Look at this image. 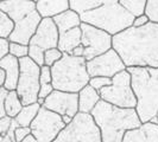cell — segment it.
I'll return each mask as SVG.
<instances>
[{"mask_svg":"<svg viewBox=\"0 0 158 142\" xmlns=\"http://www.w3.org/2000/svg\"><path fill=\"white\" fill-rule=\"evenodd\" d=\"M0 10L16 24L36 11V2L33 0H5L0 4Z\"/></svg>","mask_w":158,"mask_h":142,"instance_id":"obj_15","label":"cell"},{"mask_svg":"<svg viewBox=\"0 0 158 142\" xmlns=\"http://www.w3.org/2000/svg\"><path fill=\"white\" fill-rule=\"evenodd\" d=\"M40 107L42 105L37 102L29 104V105H24L23 109L19 111V114L13 118L16 121V123L18 124V127H30L32 121L37 116Z\"/></svg>","mask_w":158,"mask_h":142,"instance_id":"obj_22","label":"cell"},{"mask_svg":"<svg viewBox=\"0 0 158 142\" xmlns=\"http://www.w3.org/2000/svg\"><path fill=\"white\" fill-rule=\"evenodd\" d=\"M81 37H82V33H81L80 27H75L73 30L60 33L57 49L62 53L71 55V52L77 46L81 45Z\"/></svg>","mask_w":158,"mask_h":142,"instance_id":"obj_19","label":"cell"},{"mask_svg":"<svg viewBox=\"0 0 158 142\" xmlns=\"http://www.w3.org/2000/svg\"><path fill=\"white\" fill-rule=\"evenodd\" d=\"M52 142H101V134L90 114L79 112Z\"/></svg>","mask_w":158,"mask_h":142,"instance_id":"obj_6","label":"cell"},{"mask_svg":"<svg viewBox=\"0 0 158 142\" xmlns=\"http://www.w3.org/2000/svg\"><path fill=\"white\" fill-rule=\"evenodd\" d=\"M112 49L127 68L158 69V24L128 27L112 37Z\"/></svg>","mask_w":158,"mask_h":142,"instance_id":"obj_1","label":"cell"},{"mask_svg":"<svg viewBox=\"0 0 158 142\" xmlns=\"http://www.w3.org/2000/svg\"><path fill=\"white\" fill-rule=\"evenodd\" d=\"M2 1H5V0H0V4H1V2H2Z\"/></svg>","mask_w":158,"mask_h":142,"instance_id":"obj_44","label":"cell"},{"mask_svg":"<svg viewBox=\"0 0 158 142\" xmlns=\"http://www.w3.org/2000/svg\"><path fill=\"white\" fill-rule=\"evenodd\" d=\"M5 78H6L5 71L0 68V88H4V84H5Z\"/></svg>","mask_w":158,"mask_h":142,"instance_id":"obj_40","label":"cell"},{"mask_svg":"<svg viewBox=\"0 0 158 142\" xmlns=\"http://www.w3.org/2000/svg\"><path fill=\"white\" fill-rule=\"evenodd\" d=\"M81 45L83 46V58L90 61L112 49V36L89 24L81 23Z\"/></svg>","mask_w":158,"mask_h":142,"instance_id":"obj_9","label":"cell"},{"mask_svg":"<svg viewBox=\"0 0 158 142\" xmlns=\"http://www.w3.org/2000/svg\"><path fill=\"white\" fill-rule=\"evenodd\" d=\"M123 142H158V124L142 123L139 128L126 132Z\"/></svg>","mask_w":158,"mask_h":142,"instance_id":"obj_16","label":"cell"},{"mask_svg":"<svg viewBox=\"0 0 158 142\" xmlns=\"http://www.w3.org/2000/svg\"><path fill=\"white\" fill-rule=\"evenodd\" d=\"M19 66L20 71L16 91L23 105H29L38 101V93L40 88V66H38L29 57L19 59Z\"/></svg>","mask_w":158,"mask_h":142,"instance_id":"obj_8","label":"cell"},{"mask_svg":"<svg viewBox=\"0 0 158 142\" xmlns=\"http://www.w3.org/2000/svg\"><path fill=\"white\" fill-rule=\"evenodd\" d=\"M29 53V45H23L19 43H11L8 46V55L16 57L17 59H22L24 57H27Z\"/></svg>","mask_w":158,"mask_h":142,"instance_id":"obj_27","label":"cell"},{"mask_svg":"<svg viewBox=\"0 0 158 142\" xmlns=\"http://www.w3.org/2000/svg\"><path fill=\"white\" fill-rule=\"evenodd\" d=\"M101 100L118 108H135L137 98L131 85V76L127 70L111 78V85L99 91Z\"/></svg>","mask_w":158,"mask_h":142,"instance_id":"obj_7","label":"cell"},{"mask_svg":"<svg viewBox=\"0 0 158 142\" xmlns=\"http://www.w3.org/2000/svg\"><path fill=\"white\" fill-rule=\"evenodd\" d=\"M30 134H31L30 127H17L15 129V140H16V142H22Z\"/></svg>","mask_w":158,"mask_h":142,"instance_id":"obj_34","label":"cell"},{"mask_svg":"<svg viewBox=\"0 0 158 142\" xmlns=\"http://www.w3.org/2000/svg\"><path fill=\"white\" fill-rule=\"evenodd\" d=\"M54 23L60 33H63L69 30H73L75 27H80L81 25V17L76 12H74L73 10H67L62 13H60L58 16L52 18Z\"/></svg>","mask_w":158,"mask_h":142,"instance_id":"obj_21","label":"cell"},{"mask_svg":"<svg viewBox=\"0 0 158 142\" xmlns=\"http://www.w3.org/2000/svg\"><path fill=\"white\" fill-rule=\"evenodd\" d=\"M8 46H10L8 39L0 38V61L8 55Z\"/></svg>","mask_w":158,"mask_h":142,"instance_id":"obj_36","label":"cell"},{"mask_svg":"<svg viewBox=\"0 0 158 142\" xmlns=\"http://www.w3.org/2000/svg\"><path fill=\"white\" fill-rule=\"evenodd\" d=\"M15 24L10 19V17L0 10V38L8 39L10 34L13 31Z\"/></svg>","mask_w":158,"mask_h":142,"instance_id":"obj_26","label":"cell"},{"mask_svg":"<svg viewBox=\"0 0 158 142\" xmlns=\"http://www.w3.org/2000/svg\"><path fill=\"white\" fill-rule=\"evenodd\" d=\"M36 11L42 18H54L69 10L68 0H36Z\"/></svg>","mask_w":158,"mask_h":142,"instance_id":"obj_18","label":"cell"},{"mask_svg":"<svg viewBox=\"0 0 158 142\" xmlns=\"http://www.w3.org/2000/svg\"><path fill=\"white\" fill-rule=\"evenodd\" d=\"M113 1H118V0H106V2H113Z\"/></svg>","mask_w":158,"mask_h":142,"instance_id":"obj_43","label":"cell"},{"mask_svg":"<svg viewBox=\"0 0 158 142\" xmlns=\"http://www.w3.org/2000/svg\"><path fill=\"white\" fill-rule=\"evenodd\" d=\"M137 98L135 111L142 123L158 117V69L127 68Z\"/></svg>","mask_w":158,"mask_h":142,"instance_id":"obj_3","label":"cell"},{"mask_svg":"<svg viewBox=\"0 0 158 142\" xmlns=\"http://www.w3.org/2000/svg\"><path fill=\"white\" fill-rule=\"evenodd\" d=\"M11 123H12V118L8 116H5L0 120V142H4L5 136L10 130Z\"/></svg>","mask_w":158,"mask_h":142,"instance_id":"obj_32","label":"cell"},{"mask_svg":"<svg viewBox=\"0 0 158 142\" xmlns=\"http://www.w3.org/2000/svg\"><path fill=\"white\" fill-rule=\"evenodd\" d=\"M68 1H69V8L80 16L92 10H95L106 2V0H68Z\"/></svg>","mask_w":158,"mask_h":142,"instance_id":"obj_24","label":"cell"},{"mask_svg":"<svg viewBox=\"0 0 158 142\" xmlns=\"http://www.w3.org/2000/svg\"><path fill=\"white\" fill-rule=\"evenodd\" d=\"M0 68L5 71V75H6L4 88L7 91L16 90L18 78H19V71H20L19 59H17L13 56L7 55L0 61Z\"/></svg>","mask_w":158,"mask_h":142,"instance_id":"obj_17","label":"cell"},{"mask_svg":"<svg viewBox=\"0 0 158 142\" xmlns=\"http://www.w3.org/2000/svg\"><path fill=\"white\" fill-rule=\"evenodd\" d=\"M83 46L82 45H80V46H77L73 52H71V55L75 56V57H83Z\"/></svg>","mask_w":158,"mask_h":142,"instance_id":"obj_39","label":"cell"},{"mask_svg":"<svg viewBox=\"0 0 158 142\" xmlns=\"http://www.w3.org/2000/svg\"><path fill=\"white\" fill-rule=\"evenodd\" d=\"M23 103L20 101V98H19L16 90L7 91L5 101H4V108H5L6 116L15 118L19 114V111L23 109Z\"/></svg>","mask_w":158,"mask_h":142,"instance_id":"obj_23","label":"cell"},{"mask_svg":"<svg viewBox=\"0 0 158 142\" xmlns=\"http://www.w3.org/2000/svg\"><path fill=\"white\" fill-rule=\"evenodd\" d=\"M71 120H73V118L69 117V116H67V115H64V116H62V121H63V122H64V124H65V126L70 123V122H71Z\"/></svg>","mask_w":158,"mask_h":142,"instance_id":"obj_42","label":"cell"},{"mask_svg":"<svg viewBox=\"0 0 158 142\" xmlns=\"http://www.w3.org/2000/svg\"><path fill=\"white\" fill-rule=\"evenodd\" d=\"M148 23H150V22H149V19H148V17L145 16V14H143V16L135 17V19H133V24H132V26H133V27H142V26L146 25Z\"/></svg>","mask_w":158,"mask_h":142,"instance_id":"obj_38","label":"cell"},{"mask_svg":"<svg viewBox=\"0 0 158 142\" xmlns=\"http://www.w3.org/2000/svg\"><path fill=\"white\" fill-rule=\"evenodd\" d=\"M42 17L37 11L32 12L31 14L26 16L24 19L15 24L13 31L8 37V41L11 43H19L23 45H29L30 40L36 33V30L40 25Z\"/></svg>","mask_w":158,"mask_h":142,"instance_id":"obj_14","label":"cell"},{"mask_svg":"<svg viewBox=\"0 0 158 142\" xmlns=\"http://www.w3.org/2000/svg\"><path fill=\"white\" fill-rule=\"evenodd\" d=\"M52 91H54V87H52L51 83H49V84H40V93H38V98L45 100Z\"/></svg>","mask_w":158,"mask_h":142,"instance_id":"obj_35","label":"cell"},{"mask_svg":"<svg viewBox=\"0 0 158 142\" xmlns=\"http://www.w3.org/2000/svg\"><path fill=\"white\" fill-rule=\"evenodd\" d=\"M27 57L33 61L38 66L44 65V50H42L40 47L36 45H29V53Z\"/></svg>","mask_w":158,"mask_h":142,"instance_id":"obj_30","label":"cell"},{"mask_svg":"<svg viewBox=\"0 0 158 142\" xmlns=\"http://www.w3.org/2000/svg\"><path fill=\"white\" fill-rule=\"evenodd\" d=\"M88 85H90L96 91H100L103 88L111 85V78H107V77H90Z\"/></svg>","mask_w":158,"mask_h":142,"instance_id":"obj_31","label":"cell"},{"mask_svg":"<svg viewBox=\"0 0 158 142\" xmlns=\"http://www.w3.org/2000/svg\"><path fill=\"white\" fill-rule=\"evenodd\" d=\"M87 61L83 57L63 53L62 58L51 66V84L54 90L79 94L88 85L90 76L87 72Z\"/></svg>","mask_w":158,"mask_h":142,"instance_id":"obj_4","label":"cell"},{"mask_svg":"<svg viewBox=\"0 0 158 142\" xmlns=\"http://www.w3.org/2000/svg\"><path fill=\"white\" fill-rule=\"evenodd\" d=\"M42 107L52 112H56L61 117L67 115L73 118L79 114V95L54 90L44 100Z\"/></svg>","mask_w":158,"mask_h":142,"instance_id":"obj_12","label":"cell"},{"mask_svg":"<svg viewBox=\"0 0 158 142\" xmlns=\"http://www.w3.org/2000/svg\"><path fill=\"white\" fill-rule=\"evenodd\" d=\"M118 2L125 11L135 18L145 13L148 0H118Z\"/></svg>","mask_w":158,"mask_h":142,"instance_id":"obj_25","label":"cell"},{"mask_svg":"<svg viewBox=\"0 0 158 142\" xmlns=\"http://www.w3.org/2000/svg\"><path fill=\"white\" fill-rule=\"evenodd\" d=\"M77 95H79V112L83 114H90L95 108V105L101 101L99 91H96L90 85H86L82 90H80Z\"/></svg>","mask_w":158,"mask_h":142,"instance_id":"obj_20","label":"cell"},{"mask_svg":"<svg viewBox=\"0 0 158 142\" xmlns=\"http://www.w3.org/2000/svg\"><path fill=\"white\" fill-rule=\"evenodd\" d=\"M60 32L51 18H42L40 25L33 34L29 45H36L42 50H49L57 47Z\"/></svg>","mask_w":158,"mask_h":142,"instance_id":"obj_13","label":"cell"},{"mask_svg":"<svg viewBox=\"0 0 158 142\" xmlns=\"http://www.w3.org/2000/svg\"><path fill=\"white\" fill-rule=\"evenodd\" d=\"M22 142H40V141H38V140H37V139H36L32 134H30L29 136H26Z\"/></svg>","mask_w":158,"mask_h":142,"instance_id":"obj_41","label":"cell"},{"mask_svg":"<svg viewBox=\"0 0 158 142\" xmlns=\"http://www.w3.org/2000/svg\"><path fill=\"white\" fill-rule=\"evenodd\" d=\"M87 72L90 77H107L112 78L117 73L126 70V66L120 56L113 50H108L102 55L98 56L86 63Z\"/></svg>","mask_w":158,"mask_h":142,"instance_id":"obj_11","label":"cell"},{"mask_svg":"<svg viewBox=\"0 0 158 142\" xmlns=\"http://www.w3.org/2000/svg\"><path fill=\"white\" fill-rule=\"evenodd\" d=\"M144 14L150 23L158 24V0H148Z\"/></svg>","mask_w":158,"mask_h":142,"instance_id":"obj_28","label":"cell"},{"mask_svg":"<svg viewBox=\"0 0 158 142\" xmlns=\"http://www.w3.org/2000/svg\"><path fill=\"white\" fill-rule=\"evenodd\" d=\"M52 77H51V68L43 65L40 66V84H49L51 83Z\"/></svg>","mask_w":158,"mask_h":142,"instance_id":"obj_33","label":"cell"},{"mask_svg":"<svg viewBox=\"0 0 158 142\" xmlns=\"http://www.w3.org/2000/svg\"><path fill=\"white\" fill-rule=\"evenodd\" d=\"M90 115L101 134V142H123L125 133L142 126L135 108H118L100 101Z\"/></svg>","mask_w":158,"mask_h":142,"instance_id":"obj_2","label":"cell"},{"mask_svg":"<svg viewBox=\"0 0 158 142\" xmlns=\"http://www.w3.org/2000/svg\"><path fill=\"white\" fill-rule=\"evenodd\" d=\"M6 94H7V90L5 88H0V120L6 116L5 108H4V101H5Z\"/></svg>","mask_w":158,"mask_h":142,"instance_id":"obj_37","label":"cell"},{"mask_svg":"<svg viewBox=\"0 0 158 142\" xmlns=\"http://www.w3.org/2000/svg\"><path fill=\"white\" fill-rule=\"evenodd\" d=\"M33 1H36V0H33Z\"/></svg>","mask_w":158,"mask_h":142,"instance_id":"obj_45","label":"cell"},{"mask_svg":"<svg viewBox=\"0 0 158 142\" xmlns=\"http://www.w3.org/2000/svg\"><path fill=\"white\" fill-rule=\"evenodd\" d=\"M65 124L62 117L56 112L40 107L37 116L30 124L31 134L40 142H52Z\"/></svg>","mask_w":158,"mask_h":142,"instance_id":"obj_10","label":"cell"},{"mask_svg":"<svg viewBox=\"0 0 158 142\" xmlns=\"http://www.w3.org/2000/svg\"><path fill=\"white\" fill-rule=\"evenodd\" d=\"M81 22L89 24L112 37L132 26L135 17L119 5L118 1L105 2L101 6L81 14Z\"/></svg>","mask_w":158,"mask_h":142,"instance_id":"obj_5","label":"cell"},{"mask_svg":"<svg viewBox=\"0 0 158 142\" xmlns=\"http://www.w3.org/2000/svg\"><path fill=\"white\" fill-rule=\"evenodd\" d=\"M62 56H63V53H62L57 47L45 50V51H44V65L51 68L56 62H58V61L62 58Z\"/></svg>","mask_w":158,"mask_h":142,"instance_id":"obj_29","label":"cell"}]
</instances>
